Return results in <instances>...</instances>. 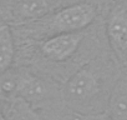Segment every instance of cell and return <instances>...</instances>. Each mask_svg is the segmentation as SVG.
<instances>
[{"instance_id":"cell-6","label":"cell","mask_w":127,"mask_h":120,"mask_svg":"<svg viewBox=\"0 0 127 120\" xmlns=\"http://www.w3.org/2000/svg\"><path fill=\"white\" fill-rule=\"evenodd\" d=\"M16 93L29 103H37L45 98L47 88L40 78L32 74H23L16 79Z\"/></svg>"},{"instance_id":"cell-1","label":"cell","mask_w":127,"mask_h":120,"mask_svg":"<svg viewBox=\"0 0 127 120\" xmlns=\"http://www.w3.org/2000/svg\"><path fill=\"white\" fill-rule=\"evenodd\" d=\"M96 8L87 3L74 4L59 9L50 18L49 28L56 34L59 33H77L86 29L96 19Z\"/></svg>"},{"instance_id":"cell-3","label":"cell","mask_w":127,"mask_h":120,"mask_svg":"<svg viewBox=\"0 0 127 120\" xmlns=\"http://www.w3.org/2000/svg\"><path fill=\"white\" fill-rule=\"evenodd\" d=\"M101 89L97 74L89 66L79 69L66 83L65 94L74 103H82L94 99Z\"/></svg>"},{"instance_id":"cell-5","label":"cell","mask_w":127,"mask_h":120,"mask_svg":"<svg viewBox=\"0 0 127 120\" xmlns=\"http://www.w3.org/2000/svg\"><path fill=\"white\" fill-rule=\"evenodd\" d=\"M61 5V0H20L15 15L24 21L41 20Z\"/></svg>"},{"instance_id":"cell-2","label":"cell","mask_w":127,"mask_h":120,"mask_svg":"<svg viewBox=\"0 0 127 120\" xmlns=\"http://www.w3.org/2000/svg\"><path fill=\"white\" fill-rule=\"evenodd\" d=\"M106 34L117 59L127 65V6L125 4H117L110 11Z\"/></svg>"},{"instance_id":"cell-8","label":"cell","mask_w":127,"mask_h":120,"mask_svg":"<svg viewBox=\"0 0 127 120\" xmlns=\"http://www.w3.org/2000/svg\"><path fill=\"white\" fill-rule=\"evenodd\" d=\"M15 56V43L10 26L5 23H0V74L6 71Z\"/></svg>"},{"instance_id":"cell-9","label":"cell","mask_w":127,"mask_h":120,"mask_svg":"<svg viewBox=\"0 0 127 120\" xmlns=\"http://www.w3.org/2000/svg\"><path fill=\"white\" fill-rule=\"evenodd\" d=\"M1 89L6 94H10V93L16 91V80H14V79H6V80H4L1 83Z\"/></svg>"},{"instance_id":"cell-4","label":"cell","mask_w":127,"mask_h":120,"mask_svg":"<svg viewBox=\"0 0 127 120\" xmlns=\"http://www.w3.org/2000/svg\"><path fill=\"white\" fill-rule=\"evenodd\" d=\"M84 34L77 33H59L50 36L41 44V53L52 61H66L79 49Z\"/></svg>"},{"instance_id":"cell-7","label":"cell","mask_w":127,"mask_h":120,"mask_svg":"<svg viewBox=\"0 0 127 120\" xmlns=\"http://www.w3.org/2000/svg\"><path fill=\"white\" fill-rule=\"evenodd\" d=\"M108 108L113 120H127V75H123L116 83Z\"/></svg>"},{"instance_id":"cell-10","label":"cell","mask_w":127,"mask_h":120,"mask_svg":"<svg viewBox=\"0 0 127 120\" xmlns=\"http://www.w3.org/2000/svg\"><path fill=\"white\" fill-rule=\"evenodd\" d=\"M0 120H5V116H4V114H3L1 110H0Z\"/></svg>"}]
</instances>
